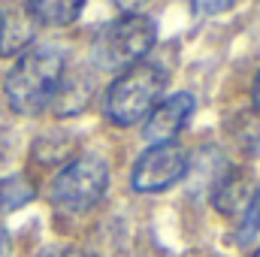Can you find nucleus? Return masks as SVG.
Here are the masks:
<instances>
[{
    "instance_id": "obj_10",
    "label": "nucleus",
    "mask_w": 260,
    "mask_h": 257,
    "mask_svg": "<svg viewBox=\"0 0 260 257\" xmlns=\"http://www.w3.org/2000/svg\"><path fill=\"white\" fill-rule=\"evenodd\" d=\"M85 0H30L27 12L37 24H46V27H64L73 24L82 12Z\"/></svg>"
},
{
    "instance_id": "obj_12",
    "label": "nucleus",
    "mask_w": 260,
    "mask_h": 257,
    "mask_svg": "<svg viewBox=\"0 0 260 257\" xmlns=\"http://www.w3.org/2000/svg\"><path fill=\"white\" fill-rule=\"evenodd\" d=\"M233 139H236V145L245 154L257 157L260 154V115L257 112H245V115H239L233 121Z\"/></svg>"
},
{
    "instance_id": "obj_1",
    "label": "nucleus",
    "mask_w": 260,
    "mask_h": 257,
    "mask_svg": "<svg viewBox=\"0 0 260 257\" xmlns=\"http://www.w3.org/2000/svg\"><path fill=\"white\" fill-rule=\"evenodd\" d=\"M67 73V52L61 46H37L30 52H24L18 58V64L9 70L3 88H6V97H9V106L21 115H37L43 112L61 79Z\"/></svg>"
},
{
    "instance_id": "obj_18",
    "label": "nucleus",
    "mask_w": 260,
    "mask_h": 257,
    "mask_svg": "<svg viewBox=\"0 0 260 257\" xmlns=\"http://www.w3.org/2000/svg\"><path fill=\"white\" fill-rule=\"evenodd\" d=\"M254 109L260 112V73H257V79H254Z\"/></svg>"
},
{
    "instance_id": "obj_17",
    "label": "nucleus",
    "mask_w": 260,
    "mask_h": 257,
    "mask_svg": "<svg viewBox=\"0 0 260 257\" xmlns=\"http://www.w3.org/2000/svg\"><path fill=\"white\" fill-rule=\"evenodd\" d=\"M0 257H9V233L0 227Z\"/></svg>"
},
{
    "instance_id": "obj_15",
    "label": "nucleus",
    "mask_w": 260,
    "mask_h": 257,
    "mask_svg": "<svg viewBox=\"0 0 260 257\" xmlns=\"http://www.w3.org/2000/svg\"><path fill=\"white\" fill-rule=\"evenodd\" d=\"M118 3V9L124 12V15H136V9H142L148 0H115Z\"/></svg>"
},
{
    "instance_id": "obj_7",
    "label": "nucleus",
    "mask_w": 260,
    "mask_h": 257,
    "mask_svg": "<svg viewBox=\"0 0 260 257\" xmlns=\"http://www.w3.org/2000/svg\"><path fill=\"white\" fill-rule=\"evenodd\" d=\"M251 197H254L251 179L242 170H224L221 179L212 188V203H215V209L221 215H239V212H245V206H248Z\"/></svg>"
},
{
    "instance_id": "obj_3",
    "label": "nucleus",
    "mask_w": 260,
    "mask_h": 257,
    "mask_svg": "<svg viewBox=\"0 0 260 257\" xmlns=\"http://www.w3.org/2000/svg\"><path fill=\"white\" fill-rule=\"evenodd\" d=\"M154 40H157V24L151 18L121 15V18H115L97 30L94 46H91V58L100 70L124 73L148 55Z\"/></svg>"
},
{
    "instance_id": "obj_19",
    "label": "nucleus",
    "mask_w": 260,
    "mask_h": 257,
    "mask_svg": "<svg viewBox=\"0 0 260 257\" xmlns=\"http://www.w3.org/2000/svg\"><path fill=\"white\" fill-rule=\"evenodd\" d=\"M254 257H260V248H257V251H254Z\"/></svg>"
},
{
    "instance_id": "obj_20",
    "label": "nucleus",
    "mask_w": 260,
    "mask_h": 257,
    "mask_svg": "<svg viewBox=\"0 0 260 257\" xmlns=\"http://www.w3.org/2000/svg\"><path fill=\"white\" fill-rule=\"evenodd\" d=\"M0 18H3V15H0Z\"/></svg>"
},
{
    "instance_id": "obj_13",
    "label": "nucleus",
    "mask_w": 260,
    "mask_h": 257,
    "mask_svg": "<svg viewBox=\"0 0 260 257\" xmlns=\"http://www.w3.org/2000/svg\"><path fill=\"white\" fill-rule=\"evenodd\" d=\"M257 233H260V188L254 191V197L248 200V206H245V212H242V224H239L236 239L245 245V242H251Z\"/></svg>"
},
{
    "instance_id": "obj_5",
    "label": "nucleus",
    "mask_w": 260,
    "mask_h": 257,
    "mask_svg": "<svg viewBox=\"0 0 260 257\" xmlns=\"http://www.w3.org/2000/svg\"><path fill=\"white\" fill-rule=\"evenodd\" d=\"M185 173H188L185 151L176 142H157L136 160L130 185L139 194H157L173 188L179 179H185Z\"/></svg>"
},
{
    "instance_id": "obj_4",
    "label": "nucleus",
    "mask_w": 260,
    "mask_h": 257,
    "mask_svg": "<svg viewBox=\"0 0 260 257\" xmlns=\"http://www.w3.org/2000/svg\"><path fill=\"white\" fill-rule=\"evenodd\" d=\"M109 188V167L100 154H79L52 182V200L67 212H82L100 203Z\"/></svg>"
},
{
    "instance_id": "obj_14",
    "label": "nucleus",
    "mask_w": 260,
    "mask_h": 257,
    "mask_svg": "<svg viewBox=\"0 0 260 257\" xmlns=\"http://www.w3.org/2000/svg\"><path fill=\"white\" fill-rule=\"evenodd\" d=\"M188 6L197 15H218V12H224L230 6V0H188Z\"/></svg>"
},
{
    "instance_id": "obj_16",
    "label": "nucleus",
    "mask_w": 260,
    "mask_h": 257,
    "mask_svg": "<svg viewBox=\"0 0 260 257\" xmlns=\"http://www.w3.org/2000/svg\"><path fill=\"white\" fill-rule=\"evenodd\" d=\"M43 257H85V254L76 251V248H52V251H46Z\"/></svg>"
},
{
    "instance_id": "obj_9",
    "label": "nucleus",
    "mask_w": 260,
    "mask_h": 257,
    "mask_svg": "<svg viewBox=\"0 0 260 257\" xmlns=\"http://www.w3.org/2000/svg\"><path fill=\"white\" fill-rule=\"evenodd\" d=\"M91 94H94V82L88 76H82V73L67 76L64 73V79H61V85H58V91H55L52 100H55V109L61 115H76L79 109L88 106Z\"/></svg>"
},
{
    "instance_id": "obj_8",
    "label": "nucleus",
    "mask_w": 260,
    "mask_h": 257,
    "mask_svg": "<svg viewBox=\"0 0 260 257\" xmlns=\"http://www.w3.org/2000/svg\"><path fill=\"white\" fill-rule=\"evenodd\" d=\"M34 43V18L27 9H12L6 18H0V55H18Z\"/></svg>"
},
{
    "instance_id": "obj_11",
    "label": "nucleus",
    "mask_w": 260,
    "mask_h": 257,
    "mask_svg": "<svg viewBox=\"0 0 260 257\" xmlns=\"http://www.w3.org/2000/svg\"><path fill=\"white\" fill-rule=\"evenodd\" d=\"M34 197H37V185L27 176H21V173H15V176L0 182V209L3 212H15V209L27 206Z\"/></svg>"
},
{
    "instance_id": "obj_6",
    "label": "nucleus",
    "mask_w": 260,
    "mask_h": 257,
    "mask_svg": "<svg viewBox=\"0 0 260 257\" xmlns=\"http://www.w3.org/2000/svg\"><path fill=\"white\" fill-rule=\"evenodd\" d=\"M191 112H194V97L191 94H173V97L160 100L145 118V127H142L145 139L154 142V145L157 142H173V136L188 124Z\"/></svg>"
},
{
    "instance_id": "obj_2",
    "label": "nucleus",
    "mask_w": 260,
    "mask_h": 257,
    "mask_svg": "<svg viewBox=\"0 0 260 257\" xmlns=\"http://www.w3.org/2000/svg\"><path fill=\"white\" fill-rule=\"evenodd\" d=\"M164 88H167V73L160 67L136 64L112 82V88L106 91V100H103V112L118 127L139 124L160 103Z\"/></svg>"
}]
</instances>
